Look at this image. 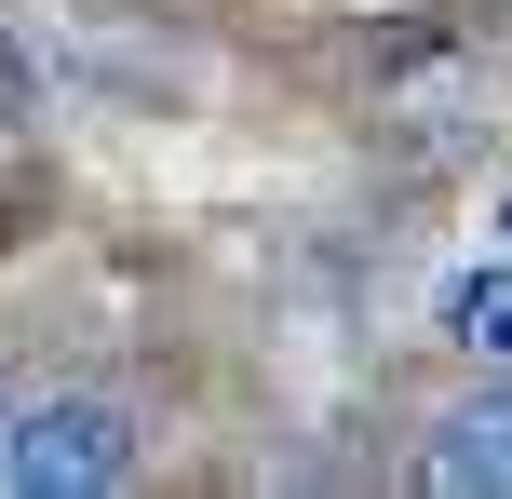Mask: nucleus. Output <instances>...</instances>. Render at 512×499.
<instances>
[{"label": "nucleus", "instance_id": "1", "mask_svg": "<svg viewBox=\"0 0 512 499\" xmlns=\"http://www.w3.org/2000/svg\"><path fill=\"white\" fill-rule=\"evenodd\" d=\"M135 459H149V432L95 378H54V392L0 405V499H108V486H135Z\"/></svg>", "mask_w": 512, "mask_h": 499}, {"label": "nucleus", "instance_id": "2", "mask_svg": "<svg viewBox=\"0 0 512 499\" xmlns=\"http://www.w3.org/2000/svg\"><path fill=\"white\" fill-rule=\"evenodd\" d=\"M418 486H445V499H512V365H486L432 432H418Z\"/></svg>", "mask_w": 512, "mask_h": 499}, {"label": "nucleus", "instance_id": "3", "mask_svg": "<svg viewBox=\"0 0 512 499\" xmlns=\"http://www.w3.org/2000/svg\"><path fill=\"white\" fill-rule=\"evenodd\" d=\"M445 338H459L472 365H512V270H459V284H445Z\"/></svg>", "mask_w": 512, "mask_h": 499}, {"label": "nucleus", "instance_id": "4", "mask_svg": "<svg viewBox=\"0 0 512 499\" xmlns=\"http://www.w3.org/2000/svg\"><path fill=\"white\" fill-rule=\"evenodd\" d=\"M0 405H14V378H0Z\"/></svg>", "mask_w": 512, "mask_h": 499}]
</instances>
